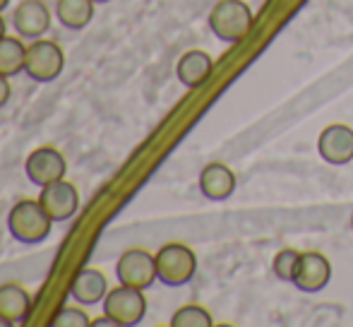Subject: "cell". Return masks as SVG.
Returning <instances> with one entry per match:
<instances>
[{
  "instance_id": "obj_1",
  "label": "cell",
  "mask_w": 353,
  "mask_h": 327,
  "mask_svg": "<svg viewBox=\"0 0 353 327\" xmlns=\"http://www.w3.org/2000/svg\"><path fill=\"white\" fill-rule=\"evenodd\" d=\"M53 219L43 212L39 200H19L8 215V229L19 244H41L51 234Z\"/></svg>"
},
{
  "instance_id": "obj_26",
  "label": "cell",
  "mask_w": 353,
  "mask_h": 327,
  "mask_svg": "<svg viewBox=\"0 0 353 327\" xmlns=\"http://www.w3.org/2000/svg\"><path fill=\"white\" fill-rule=\"evenodd\" d=\"M351 226H353V217H351Z\"/></svg>"
},
{
  "instance_id": "obj_17",
  "label": "cell",
  "mask_w": 353,
  "mask_h": 327,
  "mask_svg": "<svg viewBox=\"0 0 353 327\" xmlns=\"http://www.w3.org/2000/svg\"><path fill=\"white\" fill-rule=\"evenodd\" d=\"M24 61H27V48L19 39L3 37L0 39V75L12 77L24 70Z\"/></svg>"
},
{
  "instance_id": "obj_10",
  "label": "cell",
  "mask_w": 353,
  "mask_h": 327,
  "mask_svg": "<svg viewBox=\"0 0 353 327\" xmlns=\"http://www.w3.org/2000/svg\"><path fill=\"white\" fill-rule=\"evenodd\" d=\"M317 150H320V157L327 164L344 166L353 159V130L349 126H341V123L325 128L320 132V140H317Z\"/></svg>"
},
{
  "instance_id": "obj_21",
  "label": "cell",
  "mask_w": 353,
  "mask_h": 327,
  "mask_svg": "<svg viewBox=\"0 0 353 327\" xmlns=\"http://www.w3.org/2000/svg\"><path fill=\"white\" fill-rule=\"evenodd\" d=\"M10 94H12V89H10L8 77H5V75H0V108H3L5 103H8Z\"/></svg>"
},
{
  "instance_id": "obj_25",
  "label": "cell",
  "mask_w": 353,
  "mask_h": 327,
  "mask_svg": "<svg viewBox=\"0 0 353 327\" xmlns=\"http://www.w3.org/2000/svg\"><path fill=\"white\" fill-rule=\"evenodd\" d=\"M92 3H97V5H99V3H108V0H92Z\"/></svg>"
},
{
  "instance_id": "obj_9",
  "label": "cell",
  "mask_w": 353,
  "mask_h": 327,
  "mask_svg": "<svg viewBox=\"0 0 353 327\" xmlns=\"http://www.w3.org/2000/svg\"><path fill=\"white\" fill-rule=\"evenodd\" d=\"M332 279V265L322 252H301L298 260V270L293 277V284L301 291L307 294H317L322 291Z\"/></svg>"
},
{
  "instance_id": "obj_11",
  "label": "cell",
  "mask_w": 353,
  "mask_h": 327,
  "mask_svg": "<svg viewBox=\"0 0 353 327\" xmlns=\"http://www.w3.org/2000/svg\"><path fill=\"white\" fill-rule=\"evenodd\" d=\"M14 32L22 39H41L51 27V12L41 0H22L12 14Z\"/></svg>"
},
{
  "instance_id": "obj_2",
  "label": "cell",
  "mask_w": 353,
  "mask_h": 327,
  "mask_svg": "<svg viewBox=\"0 0 353 327\" xmlns=\"http://www.w3.org/2000/svg\"><path fill=\"white\" fill-rule=\"evenodd\" d=\"M252 27V10L243 0H219L210 12V29L226 43H238Z\"/></svg>"
},
{
  "instance_id": "obj_16",
  "label": "cell",
  "mask_w": 353,
  "mask_h": 327,
  "mask_svg": "<svg viewBox=\"0 0 353 327\" xmlns=\"http://www.w3.org/2000/svg\"><path fill=\"white\" fill-rule=\"evenodd\" d=\"M92 0H58L56 17L65 29H84L94 19Z\"/></svg>"
},
{
  "instance_id": "obj_7",
  "label": "cell",
  "mask_w": 353,
  "mask_h": 327,
  "mask_svg": "<svg viewBox=\"0 0 353 327\" xmlns=\"http://www.w3.org/2000/svg\"><path fill=\"white\" fill-rule=\"evenodd\" d=\"M39 205L43 207L53 221H68L77 215L79 210V192L70 181H53L41 188L39 192Z\"/></svg>"
},
{
  "instance_id": "obj_5",
  "label": "cell",
  "mask_w": 353,
  "mask_h": 327,
  "mask_svg": "<svg viewBox=\"0 0 353 327\" xmlns=\"http://www.w3.org/2000/svg\"><path fill=\"white\" fill-rule=\"evenodd\" d=\"M65 68V56L63 48L56 41L37 39L32 46H27V61H24V72L34 82H53L61 77Z\"/></svg>"
},
{
  "instance_id": "obj_23",
  "label": "cell",
  "mask_w": 353,
  "mask_h": 327,
  "mask_svg": "<svg viewBox=\"0 0 353 327\" xmlns=\"http://www.w3.org/2000/svg\"><path fill=\"white\" fill-rule=\"evenodd\" d=\"M8 5H10V0H0V12H3V10L8 8Z\"/></svg>"
},
{
  "instance_id": "obj_24",
  "label": "cell",
  "mask_w": 353,
  "mask_h": 327,
  "mask_svg": "<svg viewBox=\"0 0 353 327\" xmlns=\"http://www.w3.org/2000/svg\"><path fill=\"white\" fill-rule=\"evenodd\" d=\"M0 327H10V323L5 318H0Z\"/></svg>"
},
{
  "instance_id": "obj_4",
  "label": "cell",
  "mask_w": 353,
  "mask_h": 327,
  "mask_svg": "<svg viewBox=\"0 0 353 327\" xmlns=\"http://www.w3.org/2000/svg\"><path fill=\"white\" fill-rule=\"evenodd\" d=\"M197 257L183 244H168L157 252V275L166 286H183L195 277Z\"/></svg>"
},
{
  "instance_id": "obj_3",
  "label": "cell",
  "mask_w": 353,
  "mask_h": 327,
  "mask_svg": "<svg viewBox=\"0 0 353 327\" xmlns=\"http://www.w3.org/2000/svg\"><path fill=\"white\" fill-rule=\"evenodd\" d=\"M103 313L118 327L140 325L144 320V313H147V299H144L142 289L121 284L106 294V299H103Z\"/></svg>"
},
{
  "instance_id": "obj_20",
  "label": "cell",
  "mask_w": 353,
  "mask_h": 327,
  "mask_svg": "<svg viewBox=\"0 0 353 327\" xmlns=\"http://www.w3.org/2000/svg\"><path fill=\"white\" fill-rule=\"evenodd\" d=\"M53 327H89L92 325V320L87 318V313L79 308H61L58 310V315L51 320Z\"/></svg>"
},
{
  "instance_id": "obj_14",
  "label": "cell",
  "mask_w": 353,
  "mask_h": 327,
  "mask_svg": "<svg viewBox=\"0 0 353 327\" xmlns=\"http://www.w3.org/2000/svg\"><path fill=\"white\" fill-rule=\"evenodd\" d=\"M72 299L82 306H94L99 301L106 299L108 294V281L103 277V272L94 270V267H84V270L77 272L72 281Z\"/></svg>"
},
{
  "instance_id": "obj_13",
  "label": "cell",
  "mask_w": 353,
  "mask_h": 327,
  "mask_svg": "<svg viewBox=\"0 0 353 327\" xmlns=\"http://www.w3.org/2000/svg\"><path fill=\"white\" fill-rule=\"evenodd\" d=\"M214 70V61L207 51H188L178 58V66H176V75L181 84L185 87L195 89V87H202L207 80H210Z\"/></svg>"
},
{
  "instance_id": "obj_19",
  "label": "cell",
  "mask_w": 353,
  "mask_h": 327,
  "mask_svg": "<svg viewBox=\"0 0 353 327\" xmlns=\"http://www.w3.org/2000/svg\"><path fill=\"white\" fill-rule=\"evenodd\" d=\"M298 260H301V252L293 250V248H283L274 255V262H272V270L279 277L281 281H293L298 270Z\"/></svg>"
},
{
  "instance_id": "obj_12",
  "label": "cell",
  "mask_w": 353,
  "mask_h": 327,
  "mask_svg": "<svg viewBox=\"0 0 353 327\" xmlns=\"http://www.w3.org/2000/svg\"><path fill=\"white\" fill-rule=\"evenodd\" d=\"M200 190L207 200H226L236 190V173L221 161L207 164L200 173Z\"/></svg>"
},
{
  "instance_id": "obj_8",
  "label": "cell",
  "mask_w": 353,
  "mask_h": 327,
  "mask_svg": "<svg viewBox=\"0 0 353 327\" xmlns=\"http://www.w3.org/2000/svg\"><path fill=\"white\" fill-rule=\"evenodd\" d=\"M27 178L37 186H48L53 181H61L68 171V164H65V157L56 150V147H39L29 155L27 159Z\"/></svg>"
},
{
  "instance_id": "obj_22",
  "label": "cell",
  "mask_w": 353,
  "mask_h": 327,
  "mask_svg": "<svg viewBox=\"0 0 353 327\" xmlns=\"http://www.w3.org/2000/svg\"><path fill=\"white\" fill-rule=\"evenodd\" d=\"M3 37H5V19L0 17V39H3Z\"/></svg>"
},
{
  "instance_id": "obj_6",
  "label": "cell",
  "mask_w": 353,
  "mask_h": 327,
  "mask_svg": "<svg viewBox=\"0 0 353 327\" xmlns=\"http://www.w3.org/2000/svg\"><path fill=\"white\" fill-rule=\"evenodd\" d=\"M116 277L121 284L135 286V289H142V291L149 289V286L159 279L157 255L142 250V248H132V250L123 252L116 265Z\"/></svg>"
},
{
  "instance_id": "obj_15",
  "label": "cell",
  "mask_w": 353,
  "mask_h": 327,
  "mask_svg": "<svg viewBox=\"0 0 353 327\" xmlns=\"http://www.w3.org/2000/svg\"><path fill=\"white\" fill-rule=\"evenodd\" d=\"M29 310H32V299L19 284H3L0 286V318H5L12 325L27 323Z\"/></svg>"
},
{
  "instance_id": "obj_18",
  "label": "cell",
  "mask_w": 353,
  "mask_h": 327,
  "mask_svg": "<svg viewBox=\"0 0 353 327\" xmlns=\"http://www.w3.org/2000/svg\"><path fill=\"white\" fill-rule=\"evenodd\" d=\"M171 325L173 327H212L214 320L210 315V310H205L202 306H183L173 313L171 318Z\"/></svg>"
}]
</instances>
